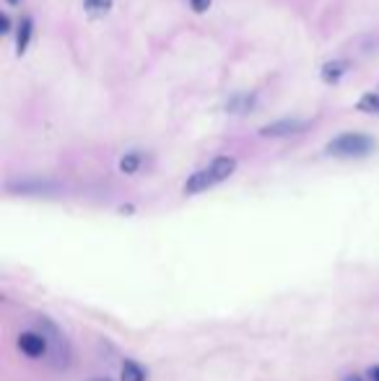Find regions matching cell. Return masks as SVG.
I'll return each mask as SVG.
<instances>
[{
	"instance_id": "6da1fadb",
	"label": "cell",
	"mask_w": 379,
	"mask_h": 381,
	"mask_svg": "<svg viewBox=\"0 0 379 381\" xmlns=\"http://www.w3.org/2000/svg\"><path fill=\"white\" fill-rule=\"evenodd\" d=\"M237 171V159L234 156H216L208 164L206 169L195 171L190 179L184 182V195H200L208 192L211 187H216L221 182H226L231 174Z\"/></svg>"
},
{
	"instance_id": "7a4b0ae2",
	"label": "cell",
	"mask_w": 379,
	"mask_h": 381,
	"mask_svg": "<svg viewBox=\"0 0 379 381\" xmlns=\"http://www.w3.org/2000/svg\"><path fill=\"white\" fill-rule=\"evenodd\" d=\"M377 140L367 133H340L325 146V153L336 159H364L369 153H374Z\"/></svg>"
},
{
	"instance_id": "3957f363",
	"label": "cell",
	"mask_w": 379,
	"mask_h": 381,
	"mask_svg": "<svg viewBox=\"0 0 379 381\" xmlns=\"http://www.w3.org/2000/svg\"><path fill=\"white\" fill-rule=\"evenodd\" d=\"M37 329L42 332L47 342H50V363H52L55 369H66L68 363H70V345H68L66 335L60 332L57 324H52L50 319H39L37 322Z\"/></svg>"
},
{
	"instance_id": "277c9868",
	"label": "cell",
	"mask_w": 379,
	"mask_h": 381,
	"mask_svg": "<svg viewBox=\"0 0 379 381\" xmlns=\"http://www.w3.org/2000/svg\"><path fill=\"white\" fill-rule=\"evenodd\" d=\"M19 350H21L26 358H44L50 355V342L44 338L39 329H29V332H21L19 335Z\"/></svg>"
},
{
	"instance_id": "5b68a950",
	"label": "cell",
	"mask_w": 379,
	"mask_h": 381,
	"mask_svg": "<svg viewBox=\"0 0 379 381\" xmlns=\"http://www.w3.org/2000/svg\"><path fill=\"white\" fill-rule=\"evenodd\" d=\"M307 130V122L304 119H296V117H283V119H275L271 125L260 127L262 138H291V135H299Z\"/></svg>"
},
{
	"instance_id": "8992f818",
	"label": "cell",
	"mask_w": 379,
	"mask_h": 381,
	"mask_svg": "<svg viewBox=\"0 0 379 381\" xmlns=\"http://www.w3.org/2000/svg\"><path fill=\"white\" fill-rule=\"evenodd\" d=\"M32 37H34V21L29 16H23L21 21H19V29H16V55H19V57L29 50Z\"/></svg>"
},
{
	"instance_id": "52a82bcc",
	"label": "cell",
	"mask_w": 379,
	"mask_h": 381,
	"mask_svg": "<svg viewBox=\"0 0 379 381\" xmlns=\"http://www.w3.org/2000/svg\"><path fill=\"white\" fill-rule=\"evenodd\" d=\"M255 104H257V96L255 94H237L226 101V112H231V115H247V112L255 109Z\"/></svg>"
},
{
	"instance_id": "ba28073f",
	"label": "cell",
	"mask_w": 379,
	"mask_h": 381,
	"mask_svg": "<svg viewBox=\"0 0 379 381\" xmlns=\"http://www.w3.org/2000/svg\"><path fill=\"white\" fill-rule=\"evenodd\" d=\"M348 68H351L348 60H327V63L322 65V81H325V84H338V81L348 73Z\"/></svg>"
},
{
	"instance_id": "9c48e42d",
	"label": "cell",
	"mask_w": 379,
	"mask_h": 381,
	"mask_svg": "<svg viewBox=\"0 0 379 381\" xmlns=\"http://www.w3.org/2000/svg\"><path fill=\"white\" fill-rule=\"evenodd\" d=\"M143 166V153H138V150H130V153H125L122 159H119V171L122 174H135V171H141Z\"/></svg>"
},
{
	"instance_id": "30bf717a",
	"label": "cell",
	"mask_w": 379,
	"mask_h": 381,
	"mask_svg": "<svg viewBox=\"0 0 379 381\" xmlns=\"http://www.w3.org/2000/svg\"><path fill=\"white\" fill-rule=\"evenodd\" d=\"M356 109L358 112H364V115H379V94H374V91L364 94L356 101Z\"/></svg>"
},
{
	"instance_id": "8fae6325",
	"label": "cell",
	"mask_w": 379,
	"mask_h": 381,
	"mask_svg": "<svg viewBox=\"0 0 379 381\" xmlns=\"http://www.w3.org/2000/svg\"><path fill=\"white\" fill-rule=\"evenodd\" d=\"M84 11L91 16V19H99L104 13L112 11V0H84Z\"/></svg>"
},
{
	"instance_id": "7c38bea8",
	"label": "cell",
	"mask_w": 379,
	"mask_h": 381,
	"mask_svg": "<svg viewBox=\"0 0 379 381\" xmlns=\"http://www.w3.org/2000/svg\"><path fill=\"white\" fill-rule=\"evenodd\" d=\"M122 381H146V371H143L141 363L125 360L122 363Z\"/></svg>"
},
{
	"instance_id": "4fadbf2b",
	"label": "cell",
	"mask_w": 379,
	"mask_h": 381,
	"mask_svg": "<svg viewBox=\"0 0 379 381\" xmlns=\"http://www.w3.org/2000/svg\"><path fill=\"white\" fill-rule=\"evenodd\" d=\"M190 8L193 13H206L211 8V0H190Z\"/></svg>"
},
{
	"instance_id": "5bb4252c",
	"label": "cell",
	"mask_w": 379,
	"mask_h": 381,
	"mask_svg": "<svg viewBox=\"0 0 379 381\" xmlns=\"http://www.w3.org/2000/svg\"><path fill=\"white\" fill-rule=\"evenodd\" d=\"M369 381H379V366H371V369L367 371Z\"/></svg>"
},
{
	"instance_id": "9a60e30c",
	"label": "cell",
	"mask_w": 379,
	"mask_h": 381,
	"mask_svg": "<svg viewBox=\"0 0 379 381\" xmlns=\"http://www.w3.org/2000/svg\"><path fill=\"white\" fill-rule=\"evenodd\" d=\"M0 21H3V34H11V19L8 16H0Z\"/></svg>"
},
{
	"instance_id": "2e32d148",
	"label": "cell",
	"mask_w": 379,
	"mask_h": 381,
	"mask_svg": "<svg viewBox=\"0 0 379 381\" xmlns=\"http://www.w3.org/2000/svg\"><path fill=\"white\" fill-rule=\"evenodd\" d=\"M343 381H364V379H358V376H346Z\"/></svg>"
},
{
	"instance_id": "e0dca14e",
	"label": "cell",
	"mask_w": 379,
	"mask_h": 381,
	"mask_svg": "<svg viewBox=\"0 0 379 381\" xmlns=\"http://www.w3.org/2000/svg\"><path fill=\"white\" fill-rule=\"evenodd\" d=\"M6 3H11V6H19V3H21V0H6Z\"/></svg>"
},
{
	"instance_id": "ac0fdd59",
	"label": "cell",
	"mask_w": 379,
	"mask_h": 381,
	"mask_svg": "<svg viewBox=\"0 0 379 381\" xmlns=\"http://www.w3.org/2000/svg\"><path fill=\"white\" fill-rule=\"evenodd\" d=\"M97 381H107V379H97Z\"/></svg>"
}]
</instances>
